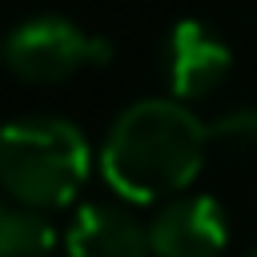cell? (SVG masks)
<instances>
[{
	"instance_id": "cell-8",
	"label": "cell",
	"mask_w": 257,
	"mask_h": 257,
	"mask_svg": "<svg viewBox=\"0 0 257 257\" xmlns=\"http://www.w3.org/2000/svg\"><path fill=\"white\" fill-rule=\"evenodd\" d=\"M209 124V153L221 157H249L257 153V108H229Z\"/></svg>"
},
{
	"instance_id": "cell-2",
	"label": "cell",
	"mask_w": 257,
	"mask_h": 257,
	"mask_svg": "<svg viewBox=\"0 0 257 257\" xmlns=\"http://www.w3.org/2000/svg\"><path fill=\"white\" fill-rule=\"evenodd\" d=\"M92 169L84 133L60 116H24L0 128V189L32 213L68 209Z\"/></svg>"
},
{
	"instance_id": "cell-5",
	"label": "cell",
	"mask_w": 257,
	"mask_h": 257,
	"mask_svg": "<svg viewBox=\"0 0 257 257\" xmlns=\"http://www.w3.org/2000/svg\"><path fill=\"white\" fill-rule=\"evenodd\" d=\"M229 241V217L209 193L173 197L149 221L153 257H221Z\"/></svg>"
},
{
	"instance_id": "cell-3",
	"label": "cell",
	"mask_w": 257,
	"mask_h": 257,
	"mask_svg": "<svg viewBox=\"0 0 257 257\" xmlns=\"http://www.w3.org/2000/svg\"><path fill=\"white\" fill-rule=\"evenodd\" d=\"M4 68L24 84H64L112 60V44L68 16H28L0 40Z\"/></svg>"
},
{
	"instance_id": "cell-6",
	"label": "cell",
	"mask_w": 257,
	"mask_h": 257,
	"mask_svg": "<svg viewBox=\"0 0 257 257\" xmlns=\"http://www.w3.org/2000/svg\"><path fill=\"white\" fill-rule=\"evenodd\" d=\"M68 257H153L149 225L120 205H80L68 233Z\"/></svg>"
},
{
	"instance_id": "cell-9",
	"label": "cell",
	"mask_w": 257,
	"mask_h": 257,
	"mask_svg": "<svg viewBox=\"0 0 257 257\" xmlns=\"http://www.w3.org/2000/svg\"><path fill=\"white\" fill-rule=\"evenodd\" d=\"M249 257H257V253H249Z\"/></svg>"
},
{
	"instance_id": "cell-7",
	"label": "cell",
	"mask_w": 257,
	"mask_h": 257,
	"mask_svg": "<svg viewBox=\"0 0 257 257\" xmlns=\"http://www.w3.org/2000/svg\"><path fill=\"white\" fill-rule=\"evenodd\" d=\"M56 245V229L44 213L0 201V257H48Z\"/></svg>"
},
{
	"instance_id": "cell-4",
	"label": "cell",
	"mask_w": 257,
	"mask_h": 257,
	"mask_svg": "<svg viewBox=\"0 0 257 257\" xmlns=\"http://www.w3.org/2000/svg\"><path fill=\"white\" fill-rule=\"evenodd\" d=\"M161 68H165L173 100L189 104V100H205V96H213L221 88V80L233 68V52L209 24L177 20L169 28V36H165Z\"/></svg>"
},
{
	"instance_id": "cell-1",
	"label": "cell",
	"mask_w": 257,
	"mask_h": 257,
	"mask_svg": "<svg viewBox=\"0 0 257 257\" xmlns=\"http://www.w3.org/2000/svg\"><path fill=\"white\" fill-rule=\"evenodd\" d=\"M205 157L209 124L173 96H149L112 120L100 145V177L124 205H161L197 181Z\"/></svg>"
}]
</instances>
